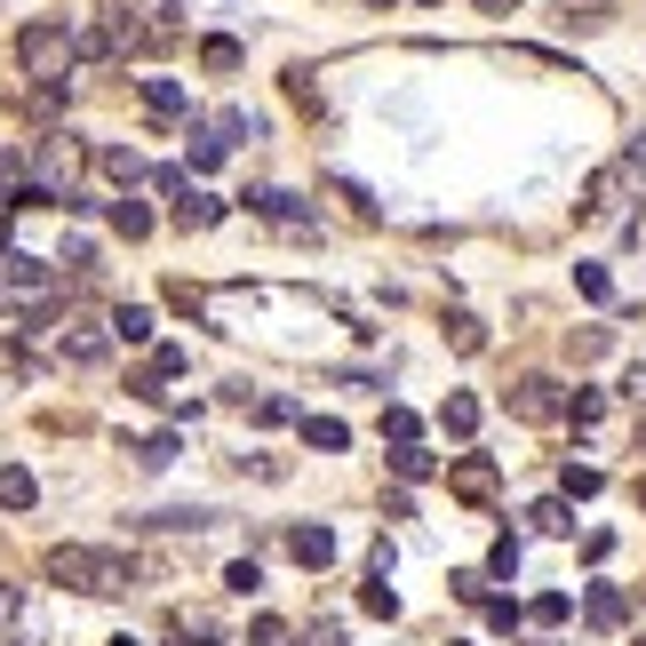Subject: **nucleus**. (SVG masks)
<instances>
[{
	"label": "nucleus",
	"mask_w": 646,
	"mask_h": 646,
	"mask_svg": "<svg viewBox=\"0 0 646 646\" xmlns=\"http://www.w3.org/2000/svg\"><path fill=\"white\" fill-rule=\"evenodd\" d=\"M49 574H56V583H73V591H88V599H120L136 583V567L120 551H88V542H56Z\"/></svg>",
	"instance_id": "f257e3e1"
},
{
	"label": "nucleus",
	"mask_w": 646,
	"mask_h": 646,
	"mask_svg": "<svg viewBox=\"0 0 646 646\" xmlns=\"http://www.w3.org/2000/svg\"><path fill=\"white\" fill-rule=\"evenodd\" d=\"M64 56H73V24H64V17H32V24L17 32V64H24L32 80L64 73Z\"/></svg>",
	"instance_id": "f03ea898"
},
{
	"label": "nucleus",
	"mask_w": 646,
	"mask_h": 646,
	"mask_svg": "<svg viewBox=\"0 0 646 646\" xmlns=\"http://www.w3.org/2000/svg\"><path fill=\"white\" fill-rule=\"evenodd\" d=\"M240 208L271 216V224H280V232H295V240H320V216L303 208L295 192H271V184H248V192H240Z\"/></svg>",
	"instance_id": "7ed1b4c3"
},
{
	"label": "nucleus",
	"mask_w": 646,
	"mask_h": 646,
	"mask_svg": "<svg viewBox=\"0 0 646 646\" xmlns=\"http://www.w3.org/2000/svg\"><path fill=\"white\" fill-rule=\"evenodd\" d=\"M512 416H519V423H559V416H567V391H559L551 376H527V384L512 391Z\"/></svg>",
	"instance_id": "20e7f679"
},
{
	"label": "nucleus",
	"mask_w": 646,
	"mask_h": 646,
	"mask_svg": "<svg viewBox=\"0 0 646 646\" xmlns=\"http://www.w3.org/2000/svg\"><path fill=\"white\" fill-rule=\"evenodd\" d=\"M495 487H503V471H495L487 455H455V463H448V495H463V503H495Z\"/></svg>",
	"instance_id": "39448f33"
},
{
	"label": "nucleus",
	"mask_w": 646,
	"mask_h": 646,
	"mask_svg": "<svg viewBox=\"0 0 646 646\" xmlns=\"http://www.w3.org/2000/svg\"><path fill=\"white\" fill-rule=\"evenodd\" d=\"M0 288H9V295H49L56 271H49L41 256H17V248H9V256H0Z\"/></svg>",
	"instance_id": "423d86ee"
},
{
	"label": "nucleus",
	"mask_w": 646,
	"mask_h": 646,
	"mask_svg": "<svg viewBox=\"0 0 646 646\" xmlns=\"http://www.w3.org/2000/svg\"><path fill=\"white\" fill-rule=\"evenodd\" d=\"M583 615H591V631H623V623H631V599H623L615 583H591V591H583Z\"/></svg>",
	"instance_id": "0eeeda50"
},
{
	"label": "nucleus",
	"mask_w": 646,
	"mask_h": 646,
	"mask_svg": "<svg viewBox=\"0 0 646 646\" xmlns=\"http://www.w3.org/2000/svg\"><path fill=\"white\" fill-rule=\"evenodd\" d=\"M288 559H295V567H312V574H320V567L335 559V535H327V527H295V535H288Z\"/></svg>",
	"instance_id": "6e6552de"
},
{
	"label": "nucleus",
	"mask_w": 646,
	"mask_h": 646,
	"mask_svg": "<svg viewBox=\"0 0 646 646\" xmlns=\"http://www.w3.org/2000/svg\"><path fill=\"white\" fill-rule=\"evenodd\" d=\"M32 495H41V480L24 463H0V512H32Z\"/></svg>",
	"instance_id": "1a4fd4ad"
},
{
	"label": "nucleus",
	"mask_w": 646,
	"mask_h": 646,
	"mask_svg": "<svg viewBox=\"0 0 646 646\" xmlns=\"http://www.w3.org/2000/svg\"><path fill=\"white\" fill-rule=\"evenodd\" d=\"M73 168H80V144H73V136H49V144H41V176H49V192L73 176Z\"/></svg>",
	"instance_id": "9d476101"
},
{
	"label": "nucleus",
	"mask_w": 646,
	"mask_h": 646,
	"mask_svg": "<svg viewBox=\"0 0 646 646\" xmlns=\"http://www.w3.org/2000/svg\"><path fill=\"white\" fill-rule=\"evenodd\" d=\"M439 431H448V439H471V431H480V399H471V391H448V407H439Z\"/></svg>",
	"instance_id": "9b49d317"
},
{
	"label": "nucleus",
	"mask_w": 646,
	"mask_h": 646,
	"mask_svg": "<svg viewBox=\"0 0 646 646\" xmlns=\"http://www.w3.org/2000/svg\"><path fill=\"white\" fill-rule=\"evenodd\" d=\"M303 448H320V455H344V448H352V431L335 423V416H303Z\"/></svg>",
	"instance_id": "f8f14e48"
},
{
	"label": "nucleus",
	"mask_w": 646,
	"mask_h": 646,
	"mask_svg": "<svg viewBox=\"0 0 646 646\" xmlns=\"http://www.w3.org/2000/svg\"><path fill=\"white\" fill-rule=\"evenodd\" d=\"M152 303H120V312H112V335H120V344H152Z\"/></svg>",
	"instance_id": "ddd939ff"
},
{
	"label": "nucleus",
	"mask_w": 646,
	"mask_h": 646,
	"mask_svg": "<svg viewBox=\"0 0 646 646\" xmlns=\"http://www.w3.org/2000/svg\"><path fill=\"white\" fill-rule=\"evenodd\" d=\"M200 64H208L216 80H232V73L248 64V49H240V41H224V32H216V41H200Z\"/></svg>",
	"instance_id": "4468645a"
},
{
	"label": "nucleus",
	"mask_w": 646,
	"mask_h": 646,
	"mask_svg": "<svg viewBox=\"0 0 646 646\" xmlns=\"http://www.w3.org/2000/svg\"><path fill=\"white\" fill-rule=\"evenodd\" d=\"M96 168H105L112 184H136V176H144V152H136V144H105V152H96Z\"/></svg>",
	"instance_id": "2eb2a0df"
},
{
	"label": "nucleus",
	"mask_w": 646,
	"mask_h": 646,
	"mask_svg": "<svg viewBox=\"0 0 646 646\" xmlns=\"http://www.w3.org/2000/svg\"><path fill=\"white\" fill-rule=\"evenodd\" d=\"M527 519H535V535H574V503L567 495H542Z\"/></svg>",
	"instance_id": "dca6fc26"
},
{
	"label": "nucleus",
	"mask_w": 646,
	"mask_h": 646,
	"mask_svg": "<svg viewBox=\"0 0 646 646\" xmlns=\"http://www.w3.org/2000/svg\"><path fill=\"white\" fill-rule=\"evenodd\" d=\"M105 335H96V327H73V335H64V359H73V367H105Z\"/></svg>",
	"instance_id": "f3484780"
},
{
	"label": "nucleus",
	"mask_w": 646,
	"mask_h": 646,
	"mask_svg": "<svg viewBox=\"0 0 646 646\" xmlns=\"http://www.w3.org/2000/svg\"><path fill=\"white\" fill-rule=\"evenodd\" d=\"M216 216H224V200H208V192H184V200H176V224H184V232H208Z\"/></svg>",
	"instance_id": "a211bd4d"
},
{
	"label": "nucleus",
	"mask_w": 646,
	"mask_h": 646,
	"mask_svg": "<svg viewBox=\"0 0 646 646\" xmlns=\"http://www.w3.org/2000/svg\"><path fill=\"white\" fill-rule=\"evenodd\" d=\"M112 232H120V240H144V232H152V208H144V200H112Z\"/></svg>",
	"instance_id": "6ab92c4d"
},
{
	"label": "nucleus",
	"mask_w": 646,
	"mask_h": 646,
	"mask_svg": "<svg viewBox=\"0 0 646 646\" xmlns=\"http://www.w3.org/2000/svg\"><path fill=\"white\" fill-rule=\"evenodd\" d=\"M128 455L144 463V471H168V463H176V431H152V439H136Z\"/></svg>",
	"instance_id": "aec40b11"
},
{
	"label": "nucleus",
	"mask_w": 646,
	"mask_h": 646,
	"mask_svg": "<svg viewBox=\"0 0 646 646\" xmlns=\"http://www.w3.org/2000/svg\"><path fill=\"white\" fill-rule=\"evenodd\" d=\"M144 112H152V120H176V112H184V88H176V80H144Z\"/></svg>",
	"instance_id": "412c9836"
},
{
	"label": "nucleus",
	"mask_w": 646,
	"mask_h": 646,
	"mask_svg": "<svg viewBox=\"0 0 646 646\" xmlns=\"http://www.w3.org/2000/svg\"><path fill=\"white\" fill-rule=\"evenodd\" d=\"M224 152H232L224 136H216V128H200V136H192V176H208V168H224Z\"/></svg>",
	"instance_id": "4be33fe9"
},
{
	"label": "nucleus",
	"mask_w": 646,
	"mask_h": 646,
	"mask_svg": "<svg viewBox=\"0 0 646 646\" xmlns=\"http://www.w3.org/2000/svg\"><path fill=\"white\" fill-rule=\"evenodd\" d=\"M527 615H535V623H542V631H559V623H567V615H574V599H567V591H542V599H535V606H527Z\"/></svg>",
	"instance_id": "5701e85b"
},
{
	"label": "nucleus",
	"mask_w": 646,
	"mask_h": 646,
	"mask_svg": "<svg viewBox=\"0 0 646 646\" xmlns=\"http://www.w3.org/2000/svg\"><path fill=\"white\" fill-rule=\"evenodd\" d=\"M391 471H399V480H431L439 463H431V455L416 448V439H407V448H391Z\"/></svg>",
	"instance_id": "b1692460"
},
{
	"label": "nucleus",
	"mask_w": 646,
	"mask_h": 646,
	"mask_svg": "<svg viewBox=\"0 0 646 646\" xmlns=\"http://www.w3.org/2000/svg\"><path fill=\"white\" fill-rule=\"evenodd\" d=\"M574 288H583L591 303H615V280H606V263H574Z\"/></svg>",
	"instance_id": "393cba45"
},
{
	"label": "nucleus",
	"mask_w": 646,
	"mask_h": 646,
	"mask_svg": "<svg viewBox=\"0 0 646 646\" xmlns=\"http://www.w3.org/2000/svg\"><path fill=\"white\" fill-rule=\"evenodd\" d=\"M559 495H567V503L599 495V471H591V463H567V471H559Z\"/></svg>",
	"instance_id": "a878e982"
},
{
	"label": "nucleus",
	"mask_w": 646,
	"mask_h": 646,
	"mask_svg": "<svg viewBox=\"0 0 646 646\" xmlns=\"http://www.w3.org/2000/svg\"><path fill=\"white\" fill-rule=\"evenodd\" d=\"M448 344H455V352H487V327L471 320V312H455V320H448Z\"/></svg>",
	"instance_id": "bb28decb"
},
{
	"label": "nucleus",
	"mask_w": 646,
	"mask_h": 646,
	"mask_svg": "<svg viewBox=\"0 0 646 646\" xmlns=\"http://www.w3.org/2000/svg\"><path fill=\"white\" fill-rule=\"evenodd\" d=\"M224 591L256 599V591H263V567H256V559H232V567H224Z\"/></svg>",
	"instance_id": "cd10ccee"
},
{
	"label": "nucleus",
	"mask_w": 646,
	"mask_h": 646,
	"mask_svg": "<svg viewBox=\"0 0 646 646\" xmlns=\"http://www.w3.org/2000/svg\"><path fill=\"white\" fill-rule=\"evenodd\" d=\"M487 574H503V583H512V574H519V535H503L495 551H487Z\"/></svg>",
	"instance_id": "c85d7f7f"
},
{
	"label": "nucleus",
	"mask_w": 646,
	"mask_h": 646,
	"mask_svg": "<svg viewBox=\"0 0 646 646\" xmlns=\"http://www.w3.org/2000/svg\"><path fill=\"white\" fill-rule=\"evenodd\" d=\"M359 606H367V615H384V623L399 615V599H391V583H384V574H376V583H367V591H359Z\"/></svg>",
	"instance_id": "c756f323"
},
{
	"label": "nucleus",
	"mask_w": 646,
	"mask_h": 646,
	"mask_svg": "<svg viewBox=\"0 0 646 646\" xmlns=\"http://www.w3.org/2000/svg\"><path fill=\"white\" fill-rule=\"evenodd\" d=\"M248 646H288V623H280V615H256V623H248Z\"/></svg>",
	"instance_id": "7c9ffc66"
},
{
	"label": "nucleus",
	"mask_w": 646,
	"mask_h": 646,
	"mask_svg": "<svg viewBox=\"0 0 646 646\" xmlns=\"http://www.w3.org/2000/svg\"><path fill=\"white\" fill-rule=\"evenodd\" d=\"M567 416H574V423H583V431H591V423L606 416V407H599V391H574V399H567Z\"/></svg>",
	"instance_id": "2f4dec72"
},
{
	"label": "nucleus",
	"mask_w": 646,
	"mask_h": 646,
	"mask_svg": "<svg viewBox=\"0 0 646 646\" xmlns=\"http://www.w3.org/2000/svg\"><path fill=\"white\" fill-rule=\"evenodd\" d=\"M256 423H295V399H280V391L256 399Z\"/></svg>",
	"instance_id": "473e14b6"
},
{
	"label": "nucleus",
	"mask_w": 646,
	"mask_h": 646,
	"mask_svg": "<svg viewBox=\"0 0 646 646\" xmlns=\"http://www.w3.org/2000/svg\"><path fill=\"white\" fill-rule=\"evenodd\" d=\"M384 431H391V448H407V439H416V416H407V407H384Z\"/></svg>",
	"instance_id": "72a5a7b5"
},
{
	"label": "nucleus",
	"mask_w": 646,
	"mask_h": 646,
	"mask_svg": "<svg viewBox=\"0 0 646 646\" xmlns=\"http://www.w3.org/2000/svg\"><path fill=\"white\" fill-rule=\"evenodd\" d=\"M606 344H615V335H606V327H583V335H574V359H599Z\"/></svg>",
	"instance_id": "f704fd0d"
},
{
	"label": "nucleus",
	"mask_w": 646,
	"mask_h": 646,
	"mask_svg": "<svg viewBox=\"0 0 646 646\" xmlns=\"http://www.w3.org/2000/svg\"><path fill=\"white\" fill-rule=\"evenodd\" d=\"M480 606H487V623H495V631H519V606H512V599H480Z\"/></svg>",
	"instance_id": "c9c22d12"
},
{
	"label": "nucleus",
	"mask_w": 646,
	"mask_h": 646,
	"mask_svg": "<svg viewBox=\"0 0 646 646\" xmlns=\"http://www.w3.org/2000/svg\"><path fill=\"white\" fill-rule=\"evenodd\" d=\"M303 646H344V623H312V631H303Z\"/></svg>",
	"instance_id": "e433bc0d"
},
{
	"label": "nucleus",
	"mask_w": 646,
	"mask_h": 646,
	"mask_svg": "<svg viewBox=\"0 0 646 646\" xmlns=\"http://www.w3.org/2000/svg\"><path fill=\"white\" fill-rule=\"evenodd\" d=\"M623 391H631V399L646 407V367H631V376H623Z\"/></svg>",
	"instance_id": "4c0bfd02"
},
{
	"label": "nucleus",
	"mask_w": 646,
	"mask_h": 646,
	"mask_svg": "<svg viewBox=\"0 0 646 646\" xmlns=\"http://www.w3.org/2000/svg\"><path fill=\"white\" fill-rule=\"evenodd\" d=\"M9 216H17V208H9V192H0V248H9Z\"/></svg>",
	"instance_id": "58836bf2"
},
{
	"label": "nucleus",
	"mask_w": 646,
	"mask_h": 646,
	"mask_svg": "<svg viewBox=\"0 0 646 646\" xmlns=\"http://www.w3.org/2000/svg\"><path fill=\"white\" fill-rule=\"evenodd\" d=\"M480 9H487V17H512V9H519V0H480Z\"/></svg>",
	"instance_id": "ea45409f"
},
{
	"label": "nucleus",
	"mask_w": 646,
	"mask_h": 646,
	"mask_svg": "<svg viewBox=\"0 0 646 646\" xmlns=\"http://www.w3.org/2000/svg\"><path fill=\"white\" fill-rule=\"evenodd\" d=\"M638 512H646V480H638Z\"/></svg>",
	"instance_id": "a19ab883"
},
{
	"label": "nucleus",
	"mask_w": 646,
	"mask_h": 646,
	"mask_svg": "<svg viewBox=\"0 0 646 646\" xmlns=\"http://www.w3.org/2000/svg\"><path fill=\"white\" fill-rule=\"evenodd\" d=\"M112 646H136V638H112Z\"/></svg>",
	"instance_id": "79ce46f5"
},
{
	"label": "nucleus",
	"mask_w": 646,
	"mask_h": 646,
	"mask_svg": "<svg viewBox=\"0 0 646 646\" xmlns=\"http://www.w3.org/2000/svg\"><path fill=\"white\" fill-rule=\"evenodd\" d=\"M448 646H463V638H448Z\"/></svg>",
	"instance_id": "37998d69"
},
{
	"label": "nucleus",
	"mask_w": 646,
	"mask_h": 646,
	"mask_svg": "<svg viewBox=\"0 0 646 646\" xmlns=\"http://www.w3.org/2000/svg\"><path fill=\"white\" fill-rule=\"evenodd\" d=\"M638 646H646V638H638Z\"/></svg>",
	"instance_id": "c03bdc74"
}]
</instances>
